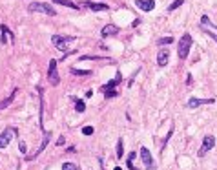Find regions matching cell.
<instances>
[{
  "instance_id": "obj_1",
  "label": "cell",
  "mask_w": 217,
  "mask_h": 170,
  "mask_svg": "<svg viewBox=\"0 0 217 170\" xmlns=\"http://www.w3.org/2000/svg\"><path fill=\"white\" fill-rule=\"evenodd\" d=\"M192 44H194V38H192V35H190V33H184V35H182V38L179 40V59H182V60H184V59L188 57Z\"/></svg>"
},
{
  "instance_id": "obj_2",
  "label": "cell",
  "mask_w": 217,
  "mask_h": 170,
  "mask_svg": "<svg viewBox=\"0 0 217 170\" xmlns=\"http://www.w3.org/2000/svg\"><path fill=\"white\" fill-rule=\"evenodd\" d=\"M27 9H29L31 13H44V15H51V17L57 15V11H55L49 4H44V2H33V4H29Z\"/></svg>"
},
{
  "instance_id": "obj_3",
  "label": "cell",
  "mask_w": 217,
  "mask_h": 170,
  "mask_svg": "<svg viewBox=\"0 0 217 170\" xmlns=\"http://www.w3.org/2000/svg\"><path fill=\"white\" fill-rule=\"evenodd\" d=\"M77 37H60V35H53L51 37V42L55 44V48H59L60 51H66L68 53V46L71 42H75Z\"/></svg>"
},
{
  "instance_id": "obj_4",
  "label": "cell",
  "mask_w": 217,
  "mask_h": 170,
  "mask_svg": "<svg viewBox=\"0 0 217 170\" xmlns=\"http://www.w3.org/2000/svg\"><path fill=\"white\" fill-rule=\"evenodd\" d=\"M15 133H17V128H15V126H7L4 132L0 133V148H6V146L11 143V139H13Z\"/></svg>"
},
{
  "instance_id": "obj_5",
  "label": "cell",
  "mask_w": 217,
  "mask_h": 170,
  "mask_svg": "<svg viewBox=\"0 0 217 170\" xmlns=\"http://www.w3.org/2000/svg\"><path fill=\"white\" fill-rule=\"evenodd\" d=\"M48 79H49V82H51L53 86H57V84L60 82V75H59V70H57V60H55V59H51V62H49Z\"/></svg>"
},
{
  "instance_id": "obj_6",
  "label": "cell",
  "mask_w": 217,
  "mask_h": 170,
  "mask_svg": "<svg viewBox=\"0 0 217 170\" xmlns=\"http://www.w3.org/2000/svg\"><path fill=\"white\" fill-rule=\"evenodd\" d=\"M214 146H215V137H214V135H206V137L202 139V145H201V148H199L197 155L199 157H202L206 152H210Z\"/></svg>"
},
{
  "instance_id": "obj_7",
  "label": "cell",
  "mask_w": 217,
  "mask_h": 170,
  "mask_svg": "<svg viewBox=\"0 0 217 170\" xmlns=\"http://www.w3.org/2000/svg\"><path fill=\"white\" fill-rule=\"evenodd\" d=\"M140 159H142V163H144L146 170H155L153 157H152V154H150V150H148L146 146H142V148H140Z\"/></svg>"
},
{
  "instance_id": "obj_8",
  "label": "cell",
  "mask_w": 217,
  "mask_h": 170,
  "mask_svg": "<svg viewBox=\"0 0 217 170\" xmlns=\"http://www.w3.org/2000/svg\"><path fill=\"white\" fill-rule=\"evenodd\" d=\"M44 135H42V143H40V146L39 148H37V150H35V155H31V157H29V159H35V157H39L40 154H42V152L46 150V146H48V145H49V139H51V132H48V130H44Z\"/></svg>"
},
{
  "instance_id": "obj_9",
  "label": "cell",
  "mask_w": 217,
  "mask_h": 170,
  "mask_svg": "<svg viewBox=\"0 0 217 170\" xmlns=\"http://www.w3.org/2000/svg\"><path fill=\"white\" fill-rule=\"evenodd\" d=\"M214 102V97H208V99H195L192 97L188 101V108H197V106H202V104H212Z\"/></svg>"
},
{
  "instance_id": "obj_10",
  "label": "cell",
  "mask_w": 217,
  "mask_h": 170,
  "mask_svg": "<svg viewBox=\"0 0 217 170\" xmlns=\"http://www.w3.org/2000/svg\"><path fill=\"white\" fill-rule=\"evenodd\" d=\"M135 6H137L139 9H142V11H152L153 7H155V2L153 0H135Z\"/></svg>"
},
{
  "instance_id": "obj_11",
  "label": "cell",
  "mask_w": 217,
  "mask_h": 170,
  "mask_svg": "<svg viewBox=\"0 0 217 170\" xmlns=\"http://www.w3.org/2000/svg\"><path fill=\"white\" fill-rule=\"evenodd\" d=\"M119 31H120V29H119L115 24H108V26H104V28H102V31H100V33H102V37H104V38H108V37L117 35Z\"/></svg>"
},
{
  "instance_id": "obj_12",
  "label": "cell",
  "mask_w": 217,
  "mask_h": 170,
  "mask_svg": "<svg viewBox=\"0 0 217 170\" xmlns=\"http://www.w3.org/2000/svg\"><path fill=\"white\" fill-rule=\"evenodd\" d=\"M120 79H122V75H120V72H117V77H115V81H110L108 84H104V86L100 88V92H102V94H106V92H111V90H115V86H117L119 82H120Z\"/></svg>"
},
{
  "instance_id": "obj_13",
  "label": "cell",
  "mask_w": 217,
  "mask_h": 170,
  "mask_svg": "<svg viewBox=\"0 0 217 170\" xmlns=\"http://www.w3.org/2000/svg\"><path fill=\"white\" fill-rule=\"evenodd\" d=\"M80 6H86L91 11H108L110 9V6H106V4H95V2H82Z\"/></svg>"
},
{
  "instance_id": "obj_14",
  "label": "cell",
  "mask_w": 217,
  "mask_h": 170,
  "mask_svg": "<svg viewBox=\"0 0 217 170\" xmlns=\"http://www.w3.org/2000/svg\"><path fill=\"white\" fill-rule=\"evenodd\" d=\"M168 60H170V53H168V50H161L157 53V64L161 68H164L166 64H168Z\"/></svg>"
},
{
  "instance_id": "obj_15",
  "label": "cell",
  "mask_w": 217,
  "mask_h": 170,
  "mask_svg": "<svg viewBox=\"0 0 217 170\" xmlns=\"http://www.w3.org/2000/svg\"><path fill=\"white\" fill-rule=\"evenodd\" d=\"M0 29H2V38H0V42H2V44H6L7 40H11V42H13V35H11V31L6 28V24H2V26H0Z\"/></svg>"
},
{
  "instance_id": "obj_16",
  "label": "cell",
  "mask_w": 217,
  "mask_h": 170,
  "mask_svg": "<svg viewBox=\"0 0 217 170\" xmlns=\"http://www.w3.org/2000/svg\"><path fill=\"white\" fill-rule=\"evenodd\" d=\"M17 92H19V90H13V92H11V95H9V97H6L4 101H0V110H4V108H7V106H9V104H11V102L15 101V95H17Z\"/></svg>"
},
{
  "instance_id": "obj_17",
  "label": "cell",
  "mask_w": 217,
  "mask_h": 170,
  "mask_svg": "<svg viewBox=\"0 0 217 170\" xmlns=\"http://www.w3.org/2000/svg\"><path fill=\"white\" fill-rule=\"evenodd\" d=\"M55 4H60V6H66V7H69V9H80L79 4H75V2H71V0H53Z\"/></svg>"
},
{
  "instance_id": "obj_18",
  "label": "cell",
  "mask_w": 217,
  "mask_h": 170,
  "mask_svg": "<svg viewBox=\"0 0 217 170\" xmlns=\"http://www.w3.org/2000/svg\"><path fill=\"white\" fill-rule=\"evenodd\" d=\"M71 99H73V101H75V110H77V112H84V110H86V104H84V101H80V99H77V97H71Z\"/></svg>"
},
{
  "instance_id": "obj_19",
  "label": "cell",
  "mask_w": 217,
  "mask_h": 170,
  "mask_svg": "<svg viewBox=\"0 0 217 170\" xmlns=\"http://www.w3.org/2000/svg\"><path fill=\"white\" fill-rule=\"evenodd\" d=\"M135 157H137V154H135V152H131V154L128 155V159H126V167H128L130 170H137L135 167H133V159H135Z\"/></svg>"
},
{
  "instance_id": "obj_20",
  "label": "cell",
  "mask_w": 217,
  "mask_h": 170,
  "mask_svg": "<svg viewBox=\"0 0 217 170\" xmlns=\"http://www.w3.org/2000/svg\"><path fill=\"white\" fill-rule=\"evenodd\" d=\"M182 4H184V0H173V2L168 6V11H175L177 7H181V6H182Z\"/></svg>"
},
{
  "instance_id": "obj_21",
  "label": "cell",
  "mask_w": 217,
  "mask_h": 170,
  "mask_svg": "<svg viewBox=\"0 0 217 170\" xmlns=\"http://www.w3.org/2000/svg\"><path fill=\"white\" fill-rule=\"evenodd\" d=\"M124 157V152H122V139L117 141V159H122Z\"/></svg>"
},
{
  "instance_id": "obj_22",
  "label": "cell",
  "mask_w": 217,
  "mask_h": 170,
  "mask_svg": "<svg viewBox=\"0 0 217 170\" xmlns=\"http://www.w3.org/2000/svg\"><path fill=\"white\" fill-rule=\"evenodd\" d=\"M172 42H173V37H162V38H159V40H157L159 46H164V44H172Z\"/></svg>"
},
{
  "instance_id": "obj_23",
  "label": "cell",
  "mask_w": 217,
  "mask_h": 170,
  "mask_svg": "<svg viewBox=\"0 0 217 170\" xmlns=\"http://www.w3.org/2000/svg\"><path fill=\"white\" fill-rule=\"evenodd\" d=\"M62 170H79V167L75 163H64L62 165Z\"/></svg>"
},
{
  "instance_id": "obj_24",
  "label": "cell",
  "mask_w": 217,
  "mask_h": 170,
  "mask_svg": "<svg viewBox=\"0 0 217 170\" xmlns=\"http://www.w3.org/2000/svg\"><path fill=\"white\" fill-rule=\"evenodd\" d=\"M71 73H73V75H90L91 72H84V70H77V68H71Z\"/></svg>"
},
{
  "instance_id": "obj_25",
  "label": "cell",
  "mask_w": 217,
  "mask_h": 170,
  "mask_svg": "<svg viewBox=\"0 0 217 170\" xmlns=\"http://www.w3.org/2000/svg\"><path fill=\"white\" fill-rule=\"evenodd\" d=\"M82 133H84V135H91V133H93V126H84V128H82Z\"/></svg>"
},
{
  "instance_id": "obj_26",
  "label": "cell",
  "mask_w": 217,
  "mask_h": 170,
  "mask_svg": "<svg viewBox=\"0 0 217 170\" xmlns=\"http://www.w3.org/2000/svg\"><path fill=\"white\" fill-rule=\"evenodd\" d=\"M104 95H106L108 99H111V97H117V95H119V92H117V90H111V92H106Z\"/></svg>"
},
{
  "instance_id": "obj_27",
  "label": "cell",
  "mask_w": 217,
  "mask_h": 170,
  "mask_svg": "<svg viewBox=\"0 0 217 170\" xmlns=\"http://www.w3.org/2000/svg\"><path fill=\"white\" fill-rule=\"evenodd\" d=\"M19 150L22 152V155L26 154V150H27V148H26V143H24V141H20V143H19Z\"/></svg>"
},
{
  "instance_id": "obj_28",
  "label": "cell",
  "mask_w": 217,
  "mask_h": 170,
  "mask_svg": "<svg viewBox=\"0 0 217 170\" xmlns=\"http://www.w3.org/2000/svg\"><path fill=\"white\" fill-rule=\"evenodd\" d=\"M64 143H66V139H64V137H62V135H60V137H59V141H57V145H59V146H62V145H64Z\"/></svg>"
},
{
  "instance_id": "obj_29",
  "label": "cell",
  "mask_w": 217,
  "mask_h": 170,
  "mask_svg": "<svg viewBox=\"0 0 217 170\" xmlns=\"http://www.w3.org/2000/svg\"><path fill=\"white\" fill-rule=\"evenodd\" d=\"M97 159H99V165H100V170H104V159H102V157H97Z\"/></svg>"
},
{
  "instance_id": "obj_30",
  "label": "cell",
  "mask_w": 217,
  "mask_h": 170,
  "mask_svg": "<svg viewBox=\"0 0 217 170\" xmlns=\"http://www.w3.org/2000/svg\"><path fill=\"white\" fill-rule=\"evenodd\" d=\"M206 33H208V35H210V37H212V38H214V40L217 42V35H215V33H212V31H208V29H206Z\"/></svg>"
},
{
  "instance_id": "obj_31",
  "label": "cell",
  "mask_w": 217,
  "mask_h": 170,
  "mask_svg": "<svg viewBox=\"0 0 217 170\" xmlns=\"http://www.w3.org/2000/svg\"><path fill=\"white\" fill-rule=\"evenodd\" d=\"M186 84H188V86H192V75L186 77Z\"/></svg>"
},
{
  "instance_id": "obj_32",
  "label": "cell",
  "mask_w": 217,
  "mask_h": 170,
  "mask_svg": "<svg viewBox=\"0 0 217 170\" xmlns=\"http://www.w3.org/2000/svg\"><path fill=\"white\" fill-rule=\"evenodd\" d=\"M139 24H140V20H133V24H131V26H133V28H137V26H139Z\"/></svg>"
},
{
  "instance_id": "obj_33",
  "label": "cell",
  "mask_w": 217,
  "mask_h": 170,
  "mask_svg": "<svg viewBox=\"0 0 217 170\" xmlns=\"http://www.w3.org/2000/svg\"><path fill=\"white\" fill-rule=\"evenodd\" d=\"M113 170H122V168H120V167H115V168H113Z\"/></svg>"
},
{
  "instance_id": "obj_34",
  "label": "cell",
  "mask_w": 217,
  "mask_h": 170,
  "mask_svg": "<svg viewBox=\"0 0 217 170\" xmlns=\"http://www.w3.org/2000/svg\"><path fill=\"white\" fill-rule=\"evenodd\" d=\"M210 26H212V28H215V29H217V26H214V24H210Z\"/></svg>"
}]
</instances>
